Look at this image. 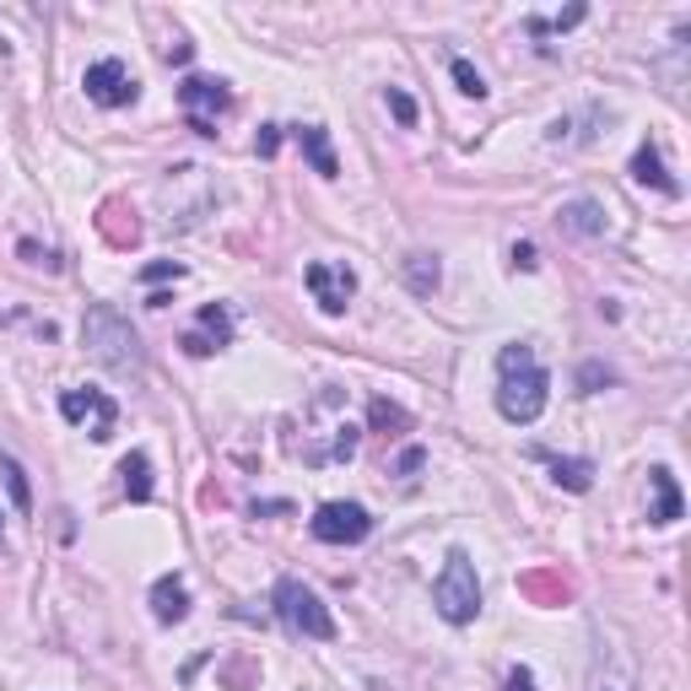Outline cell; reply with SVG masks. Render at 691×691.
I'll use <instances>...</instances> for the list:
<instances>
[{
	"mask_svg": "<svg viewBox=\"0 0 691 691\" xmlns=\"http://www.w3.org/2000/svg\"><path fill=\"white\" fill-rule=\"evenodd\" d=\"M498 374H503V383H498V411H503L508 422H519V427L540 422L551 378L535 363V352H530V346H503V352H498Z\"/></svg>",
	"mask_w": 691,
	"mask_h": 691,
	"instance_id": "6da1fadb",
	"label": "cell"
},
{
	"mask_svg": "<svg viewBox=\"0 0 691 691\" xmlns=\"http://www.w3.org/2000/svg\"><path fill=\"white\" fill-rule=\"evenodd\" d=\"M81 335H87L92 363H103L114 378H141V374H146L141 341H135V330H130V319L120 314V309L92 303V309H87V324H81Z\"/></svg>",
	"mask_w": 691,
	"mask_h": 691,
	"instance_id": "7a4b0ae2",
	"label": "cell"
},
{
	"mask_svg": "<svg viewBox=\"0 0 691 691\" xmlns=\"http://www.w3.org/2000/svg\"><path fill=\"white\" fill-rule=\"evenodd\" d=\"M433 605H438V616L448 627H470L481 616V578H476L470 551L454 546L443 557V572H438V583H433Z\"/></svg>",
	"mask_w": 691,
	"mask_h": 691,
	"instance_id": "3957f363",
	"label": "cell"
},
{
	"mask_svg": "<svg viewBox=\"0 0 691 691\" xmlns=\"http://www.w3.org/2000/svg\"><path fill=\"white\" fill-rule=\"evenodd\" d=\"M276 616H281V627L298 632V637H314V643H330V637H335L330 605L319 600L303 578H281V583H276Z\"/></svg>",
	"mask_w": 691,
	"mask_h": 691,
	"instance_id": "277c9868",
	"label": "cell"
},
{
	"mask_svg": "<svg viewBox=\"0 0 691 691\" xmlns=\"http://www.w3.org/2000/svg\"><path fill=\"white\" fill-rule=\"evenodd\" d=\"M179 109H185V120H189L194 135H216V114L233 109V87L216 81V76H185V87H179Z\"/></svg>",
	"mask_w": 691,
	"mask_h": 691,
	"instance_id": "5b68a950",
	"label": "cell"
},
{
	"mask_svg": "<svg viewBox=\"0 0 691 691\" xmlns=\"http://www.w3.org/2000/svg\"><path fill=\"white\" fill-rule=\"evenodd\" d=\"M309 530H314V540H324V546H357V540H368L374 513L363 503H319Z\"/></svg>",
	"mask_w": 691,
	"mask_h": 691,
	"instance_id": "8992f818",
	"label": "cell"
},
{
	"mask_svg": "<svg viewBox=\"0 0 691 691\" xmlns=\"http://www.w3.org/2000/svg\"><path fill=\"white\" fill-rule=\"evenodd\" d=\"M60 416L65 422H92V438L109 443L114 438V422H120V405H114L103 389H65Z\"/></svg>",
	"mask_w": 691,
	"mask_h": 691,
	"instance_id": "52a82bcc",
	"label": "cell"
},
{
	"mask_svg": "<svg viewBox=\"0 0 691 691\" xmlns=\"http://www.w3.org/2000/svg\"><path fill=\"white\" fill-rule=\"evenodd\" d=\"M303 281H309V292H314V303L324 314H346V303L357 292V270L352 265H330V259H314L303 270Z\"/></svg>",
	"mask_w": 691,
	"mask_h": 691,
	"instance_id": "ba28073f",
	"label": "cell"
},
{
	"mask_svg": "<svg viewBox=\"0 0 691 691\" xmlns=\"http://www.w3.org/2000/svg\"><path fill=\"white\" fill-rule=\"evenodd\" d=\"M81 87H87V98L98 103V109H125L141 98V87H135V76H130L120 60H98L87 65V76H81Z\"/></svg>",
	"mask_w": 691,
	"mask_h": 691,
	"instance_id": "9c48e42d",
	"label": "cell"
},
{
	"mask_svg": "<svg viewBox=\"0 0 691 691\" xmlns=\"http://www.w3.org/2000/svg\"><path fill=\"white\" fill-rule=\"evenodd\" d=\"M227 341H233V319H227V309H222V303H205V309H200V330L185 335V352L189 357H211V352H222Z\"/></svg>",
	"mask_w": 691,
	"mask_h": 691,
	"instance_id": "30bf717a",
	"label": "cell"
},
{
	"mask_svg": "<svg viewBox=\"0 0 691 691\" xmlns=\"http://www.w3.org/2000/svg\"><path fill=\"white\" fill-rule=\"evenodd\" d=\"M589 691H637V676H632V659L622 648H594V670H589Z\"/></svg>",
	"mask_w": 691,
	"mask_h": 691,
	"instance_id": "8fae6325",
	"label": "cell"
},
{
	"mask_svg": "<svg viewBox=\"0 0 691 691\" xmlns=\"http://www.w3.org/2000/svg\"><path fill=\"white\" fill-rule=\"evenodd\" d=\"M152 616L163 622V627H174V622H185L189 616V589H185V578H157L152 583Z\"/></svg>",
	"mask_w": 691,
	"mask_h": 691,
	"instance_id": "7c38bea8",
	"label": "cell"
},
{
	"mask_svg": "<svg viewBox=\"0 0 691 691\" xmlns=\"http://www.w3.org/2000/svg\"><path fill=\"white\" fill-rule=\"evenodd\" d=\"M632 179H637V185H648V189H659V194H681V185L665 174V163H659V146H654V141H643V146H637V157H632Z\"/></svg>",
	"mask_w": 691,
	"mask_h": 691,
	"instance_id": "4fadbf2b",
	"label": "cell"
},
{
	"mask_svg": "<svg viewBox=\"0 0 691 691\" xmlns=\"http://www.w3.org/2000/svg\"><path fill=\"white\" fill-rule=\"evenodd\" d=\"M298 146H303V157L314 163L319 179H335V174H341V163H335V152H330V130L324 125H303L298 130Z\"/></svg>",
	"mask_w": 691,
	"mask_h": 691,
	"instance_id": "5bb4252c",
	"label": "cell"
},
{
	"mask_svg": "<svg viewBox=\"0 0 691 691\" xmlns=\"http://www.w3.org/2000/svg\"><path fill=\"white\" fill-rule=\"evenodd\" d=\"M557 222L567 233H578V238H594V233H605V205L600 200H572V205L557 211Z\"/></svg>",
	"mask_w": 691,
	"mask_h": 691,
	"instance_id": "9a60e30c",
	"label": "cell"
},
{
	"mask_svg": "<svg viewBox=\"0 0 691 691\" xmlns=\"http://www.w3.org/2000/svg\"><path fill=\"white\" fill-rule=\"evenodd\" d=\"M648 481H654V492H659V503H654V513H648V519H654V524H676V519H681V492H676V476H670L665 465H654V470H648Z\"/></svg>",
	"mask_w": 691,
	"mask_h": 691,
	"instance_id": "2e32d148",
	"label": "cell"
},
{
	"mask_svg": "<svg viewBox=\"0 0 691 691\" xmlns=\"http://www.w3.org/2000/svg\"><path fill=\"white\" fill-rule=\"evenodd\" d=\"M120 476H125V498H130V503H152V459H146L141 448L125 454Z\"/></svg>",
	"mask_w": 691,
	"mask_h": 691,
	"instance_id": "e0dca14e",
	"label": "cell"
},
{
	"mask_svg": "<svg viewBox=\"0 0 691 691\" xmlns=\"http://www.w3.org/2000/svg\"><path fill=\"white\" fill-rule=\"evenodd\" d=\"M551 481L567 492H589L594 487V465L589 459H551Z\"/></svg>",
	"mask_w": 691,
	"mask_h": 691,
	"instance_id": "ac0fdd59",
	"label": "cell"
},
{
	"mask_svg": "<svg viewBox=\"0 0 691 691\" xmlns=\"http://www.w3.org/2000/svg\"><path fill=\"white\" fill-rule=\"evenodd\" d=\"M0 470H5V481H11V503L27 513V508H33V492H27V476H22V465H16L11 454H0Z\"/></svg>",
	"mask_w": 691,
	"mask_h": 691,
	"instance_id": "d6986e66",
	"label": "cell"
},
{
	"mask_svg": "<svg viewBox=\"0 0 691 691\" xmlns=\"http://www.w3.org/2000/svg\"><path fill=\"white\" fill-rule=\"evenodd\" d=\"M405 270H411V287H416V292H433V287H438V259L427 265V254H411Z\"/></svg>",
	"mask_w": 691,
	"mask_h": 691,
	"instance_id": "ffe728a7",
	"label": "cell"
},
{
	"mask_svg": "<svg viewBox=\"0 0 691 691\" xmlns=\"http://www.w3.org/2000/svg\"><path fill=\"white\" fill-rule=\"evenodd\" d=\"M454 81H459V92H465V98H476V103L487 98V81H481V70H476L470 60H454Z\"/></svg>",
	"mask_w": 691,
	"mask_h": 691,
	"instance_id": "44dd1931",
	"label": "cell"
},
{
	"mask_svg": "<svg viewBox=\"0 0 691 691\" xmlns=\"http://www.w3.org/2000/svg\"><path fill=\"white\" fill-rule=\"evenodd\" d=\"M572 22H583V5H572V11H562V16H530V33H562V27H572Z\"/></svg>",
	"mask_w": 691,
	"mask_h": 691,
	"instance_id": "7402d4cb",
	"label": "cell"
},
{
	"mask_svg": "<svg viewBox=\"0 0 691 691\" xmlns=\"http://www.w3.org/2000/svg\"><path fill=\"white\" fill-rule=\"evenodd\" d=\"M389 109H394V120L411 130L416 125V103H411V92H400V87H389Z\"/></svg>",
	"mask_w": 691,
	"mask_h": 691,
	"instance_id": "603a6c76",
	"label": "cell"
},
{
	"mask_svg": "<svg viewBox=\"0 0 691 691\" xmlns=\"http://www.w3.org/2000/svg\"><path fill=\"white\" fill-rule=\"evenodd\" d=\"M374 422H378V427H405V411H400V405H389V400H374Z\"/></svg>",
	"mask_w": 691,
	"mask_h": 691,
	"instance_id": "cb8c5ba5",
	"label": "cell"
},
{
	"mask_svg": "<svg viewBox=\"0 0 691 691\" xmlns=\"http://www.w3.org/2000/svg\"><path fill=\"white\" fill-rule=\"evenodd\" d=\"M276 146H281V130L276 125H265L259 135H254V152H259V157H276Z\"/></svg>",
	"mask_w": 691,
	"mask_h": 691,
	"instance_id": "d4e9b609",
	"label": "cell"
},
{
	"mask_svg": "<svg viewBox=\"0 0 691 691\" xmlns=\"http://www.w3.org/2000/svg\"><path fill=\"white\" fill-rule=\"evenodd\" d=\"M141 276H146V281H168V276L179 281V276H185V265H174V259H163V265H146Z\"/></svg>",
	"mask_w": 691,
	"mask_h": 691,
	"instance_id": "484cf974",
	"label": "cell"
},
{
	"mask_svg": "<svg viewBox=\"0 0 691 691\" xmlns=\"http://www.w3.org/2000/svg\"><path fill=\"white\" fill-rule=\"evenodd\" d=\"M578 378H583V389H594V383H611L616 374H611V368H600V363H589V368H583Z\"/></svg>",
	"mask_w": 691,
	"mask_h": 691,
	"instance_id": "4316f807",
	"label": "cell"
},
{
	"mask_svg": "<svg viewBox=\"0 0 691 691\" xmlns=\"http://www.w3.org/2000/svg\"><path fill=\"white\" fill-rule=\"evenodd\" d=\"M422 459H427V454H422V448H405V454H400V465H394V470H400V476H411V470H422Z\"/></svg>",
	"mask_w": 691,
	"mask_h": 691,
	"instance_id": "83f0119b",
	"label": "cell"
},
{
	"mask_svg": "<svg viewBox=\"0 0 691 691\" xmlns=\"http://www.w3.org/2000/svg\"><path fill=\"white\" fill-rule=\"evenodd\" d=\"M503 691H535V676H530V670H524V665H519V670H513V676H508V687Z\"/></svg>",
	"mask_w": 691,
	"mask_h": 691,
	"instance_id": "f1b7e54d",
	"label": "cell"
},
{
	"mask_svg": "<svg viewBox=\"0 0 691 691\" xmlns=\"http://www.w3.org/2000/svg\"><path fill=\"white\" fill-rule=\"evenodd\" d=\"M513 259H519L524 270H535V244H513Z\"/></svg>",
	"mask_w": 691,
	"mask_h": 691,
	"instance_id": "f546056e",
	"label": "cell"
},
{
	"mask_svg": "<svg viewBox=\"0 0 691 691\" xmlns=\"http://www.w3.org/2000/svg\"><path fill=\"white\" fill-rule=\"evenodd\" d=\"M189 55H194L189 44H168V65H189Z\"/></svg>",
	"mask_w": 691,
	"mask_h": 691,
	"instance_id": "4dcf8cb0",
	"label": "cell"
}]
</instances>
